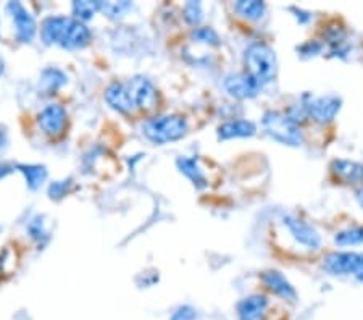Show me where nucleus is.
I'll list each match as a JSON object with an SVG mask.
<instances>
[{
	"label": "nucleus",
	"mask_w": 363,
	"mask_h": 320,
	"mask_svg": "<svg viewBox=\"0 0 363 320\" xmlns=\"http://www.w3.org/2000/svg\"><path fill=\"white\" fill-rule=\"evenodd\" d=\"M65 81L67 78L62 71L55 70V68H49V70H45L43 76H40L39 88L44 94H54L65 84Z\"/></svg>",
	"instance_id": "obj_18"
},
{
	"label": "nucleus",
	"mask_w": 363,
	"mask_h": 320,
	"mask_svg": "<svg viewBox=\"0 0 363 320\" xmlns=\"http://www.w3.org/2000/svg\"><path fill=\"white\" fill-rule=\"evenodd\" d=\"M304 105L312 120L325 125V123L333 122L336 118L341 111L342 100L336 94H326L320 95V98H312Z\"/></svg>",
	"instance_id": "obj_5"
},
{
	"label": "nucleus",
	"mask_w": 363,
	"mask_h": 320,
	"mask_svg": "<svg viewBox=\"0 0 363 320\" xmlns=\"http://www.w3.org/2000/svg\"><path fill=\"white\" fill-rule=\"evenodd\" d=\"M100 10V2H75L73 3V13L80 20H89Z\"/></svg>",
	"instance_id": "obj_22"
},
{
	"label": "nucleus",
	"mask_w": 363,
	"mask_h": 320,
	"mask_svg": "<svg viewBox=\"0 0 363 320\" xmlns=\"http://www.w3.org/2000/svg\"><path fill=\"white\" fill-rule=\"evenodd\" d=\"M178 167H179V170H181L187 178H189V180L192 181V185H194L196 188H199V190L205 188L207 178L204 175V172H202L199 162H197L196 159H189V157L178 159Z\"/></svg>",
	"instance_id": "obj_17"
},
{
	"label": "nucleus",
	"mask_w": 363,
	"mask_h": 320,
	"mask_svg": "<svg viewBox=\"0 0 363 320\" xmlns=\"http://www.w3.org/2000/svg\"><path fill=\"white\" fill-rule=\"evenodd\" d=\"M142 131L155 144H167L185 138L187 133V123L179 115H160L149 118L144 125Z\"/></svg>",
	"instance_id": "obj_3"
},
{
	"label": "nucleus",
	"mask_w": 363,
	"mask_h": 320,
	"mask_svg": "<svg viewBox=\"0 0 363 320\" xmlns=\"http://www.w3.org/2000/svg\"><path fill=\"white\" fill-rule=\"evenodd\" d=\"M261 123H264L266 133H268L271 138L277 139L278 143L292 146V148H297V146L304 143V136H302L301 128L286 113L270 111L265 113Z\"/></svg>",
	"instance_id": "obj_4"
},
{
	"label": "nucleus",
	"mask_w": 363,
	"mask_h": 320,
	"mask_svg": "<svg viewBox=\"0 0 363 320\" xmlns=\"http://www.w3.org/2000/svg\"><path fill=\"white\" fill-rule=\"evenodd\" d=\"M105 100L108 105L119 113L134 112V105L130 99V93L125 83H112L105 91Z\"/></svg>",
	"instance_id": "obj_14"
},
{
	"label": "nucleus",
	"mask_w": 363,
	"mask_h": 320,
	"mask_svg": "<svg viewBox=\"0 0 363 320\" xmlns=\"http://www.w3.org/2000/svg\"><path fill=\"white\" fill-rule=\"evenodd\" d=\"M257 126L249 120H233L223 123L218 128L220 139H233V138H249L254 136Z\"/></svg>",
	"instance_id": "obj_15"
},
{
	"label": "nucleus",
	"mask_w": 363,
	"mask_h": 320,
	"mask_svg": "<svg viewBox=\"0 0 363 320\" xmlns=\"http://www.w3.org/2000/svg\"><path fill=\"white\" fill-rule=\"evenodd\" d=\"M192 36H194V39L199 41V43H205V44H210V45H218L220 44L218 34L215 33V31L211 28H197L194 33H192Z\"/></svg>",
	"instance_id": "obj_25"
},
{
	"label": "nucleus",
	"mask_w": 363,
	"mask_h": 320,
	"mask_svg": "<svg viewBox=\"0 0 363 320\" xmlns=\"http://www.w3.org/2000/svg\"><path fill=\"white\" fill-rule=\"evenodd\" d=\"M298 52H301L304 57H314L316 54L321 52V44L315 43V41H310V43L301 45V47H298Z\"/></svg>",
	"instance_id": "obj_27"
},
{
	"label": "nucleus",
	"mask_w": 363,
	"mask_h": 320,
	"mask_svg": "<svg viewBox=\"0 0 363 320\" xmlns=\"http://www.w3.org/2000/svg\"><path fill=\"white\" fill-rule=\"evenodd\" d=\"M283 223L288 227L289 233H291L294 240L297 243L307 246L309 249H318L321 244V238L318 231L309 223L298 220L294 216H283Z\"/></svg>",
	"instance_id": "obj_7"
},
{
	"label": "nucleus",
	"mask_w": 363,
	"mask_h": 320,
	"mask_svg": "<svg viewBox=\"0 0 363 320\" xmlns=\"http://www.w3.org/2000/svg\"><path fill=\"white\" fill-rule=\"evenodd\" d=\"M234 8H236L241 16L254 21L260 20L265 13V3L257 2V0H250V2H244V0H242V2H237L236 5H234Z\"/></svg>",
	"instance_id": "obj_19"
},
{
	"label": "nucleus",
	"mask_w": 363,
	"mask_h": 320,
	"mask_svg": "<svg viewBox=\"0 0 363 320\" xmlns=\"http://www.w3.org/2000/svg\"><path fill=\"white\" fill-rule=\"evenodd\" d=\"M185 18L189 25H199L202 18H204V12L199 2H189L185 8Z\"/></svg>",
	"instance_id": "obj_24"
},
{
	"label": "nucleus",
	"mask_w": 363,
	"mask_h": 320,
	"mask_svg": "<svg viewBox=\"0 0 363 320\" xmlns=\"http://www.w3.org/2000/svg\"><path fill=\"white\" fill-rule=\"evenodd\" d=\"M331 172L339 180L346 183H355L363 180V165L351 160H334L331 163Z\"/></svg>",
	"instance_id": "obj_16"
},
{
	"label": "nucleus",
	"mask_w": 363,
	"mask_h": 320,
	"mask_svg": "<svg viewBox=\"0 0 363 320\" xmlns=\"http://www.w3.org/2000/svg\"><path fill=\"white\" fill-rule=\"evenodd\" d=\"M268 309V299L264 295H252L237 304L239 320H264Z\"/></svg>",
	"instance_id": "obj_12"
},
{
	"label": "nucleus",
	"mask_w": 363,
	"mask_h": 320,
	"mask_svg": "<svg viewBox=\"0 0 363 320\" xmlns=\"http://www.w3.org/2000/svg\"><path fill=\"white\" fill-rule=\"evenodd\" d=\"M196 310L192 309L191 306H181V308L174 310L169 320H196Z\"/></svg>",
	"instance_id": "obj_26"
},
{
	"label": "nucleus",
	"mask_w": 363,
	"mask_h": 320,
	"mask_svg": "<svg viewBox=\"0 0 363 320\" xmlns=\"http://www.w3.org/2000/svg\"><path fill=\"white\" fill-rule=\"evenodd\" d=\"M65 190H67V185L65 183H55L52 185V188H50V196H55V198H60V196L65 194Z\"/></svg>",
	"instance_id": "obj_28"
},
{
	"label": "nucleus",
	"mask_w": 363,
	"mask_h": 320,
	"mask_svg": "<svg viewBox=\"0 0 363 320\" xmlns=\"http://www.w3.org/2000/svg\"><path fill=\"white\" fill-rule=\"evenodd\" d=\"M246 73L259 83L261 88L274 80L278 71V60L274 50L265 43H254L244 52Z\"/></svg>",
	"instance_id": "obj_2"
},
{
	"label": "nucleus",
	"mask_w": 363,
	"mask_h": 320,
	"mask_svg": "<svg viewBox=\"0 0 363 320\" xmlns=\"http://www.w3.org/2000/svg\"><path fill=\"white\" fill-rule=\"evenodd\" d=\"M358 262L355 253H331L325 258L323 267L333 275H353Z\"/></svg>",
	"instance_id": "obj_10"
},
{
	"label": "nucleus",
	"mask_w": 363,
	"mask_h": 320,
	"mask_svg": "<svg viewBox=\"0 0 363 320\" xmlns=\"http://www.w3.org/2000/svg\"><path fill=\"white\" fill-rule=\"evenodd\" d=\"M334 241L339 246H353L363 243V227H353L347 228V230L339 231L334 236Z\"/></svg>",
	"instance_id": "obj_20"
},
{
	"label": "nucleus",
	"mask_w": 363,
	"mask_h": 320,
	"mask_svg": "<svg viewBox=\"0 0 363 320\" xmlns=\"http://www.w3.org/2000/svg\"><path fill=\"white\" fill-rule=\"evenodd\" d=\"M128 8H131L130 2H100V10H102L105 15L108 16H119L123 15Z\"/></svg>",
	"instance_id": "obj_23"
},
{
	"label": "nucleus",
	"mask_w": 363,
	"mask_h": 320,
	"mask_svg": "<svg viewBox=\"0 0 363 320\" xmlns=\"http://www.w3.org/2000/svg\"><path fill=\"white\" fill-rule=\"evenodd\" d=\"M357 201H358V204H360V207L363 209V190H360L357 193Z\"/></svg>",
	"instance_id": "obj_30"
},
{
	"label": "nucleus",
	"mask_w": 363,
	"mask_h": 320,
	"mask_svg": "<svg viewBox=\"0 0 363 320\" xmlns=\"http://www.w3.org/2000/svg\"><path fill=\"white\" fill-rule=\"evenodd\" d=\"M353 277H355L358 282L363 283V254H358V262H357L355 272H353Z\"/></svg>",
	"instance_id": "obj_29"
},
{
	"label": "nucleus",
	"mask_w": 363,
	"mask_h": 320,
	"mask_svg": "<svg viewBox=\"0 0 363 320\" xmlns=\"http://www.w3.org/2000/svg\"><path fill=\"white\" fill-rule=\"evenodd\" d=\"M45 44H57L63 49H81L89 44L91 31L84 23L67 16H50L43 25Z\"/></svg>",
	"instance_id": "obj_1"
},
{
	"label": "nucleus",
	"mask_w": 363,
	"mask_h": 320,
	"mask_svg": "<svg viewBox=\"0 0 363 320\" xmlns=\"http://www.w3.org/2000/svg\"><path fill=\"white\" fill-rule=\"evenodd\" d=\"M39 126L45 135L58 136L67 126V111L60 104H50L39 113Z\"/></svg>",
	"instance_id": "obj_9"
},
{
	"label": "nucleus",
	"mask_w": 363,
	"mask_h": 320,
	"mask_svg": "<svg viewBox=\"0 0 363 320\" xmlns=\"http://www.w3.org/2000/svg\"><path fill=\"white\" fill-rule=\"evenodd\" d=\"M224 88L233 98L236 99H250L255 98L261 89V86L257 83L254 78H250L247 73H237V75H229L224 81Z\"/></svg>",
	"instance_id": "obj_8"
},
{
	"label": "nucleus",
	"mask_w": 363,
	"mask_h": 320,
	"mask_svg": "<svg viewBox=\"0 0 363 320\" xmlns=\"http://www.w3.org/2000/svg\"><path fill=\"white\" fill-rule=\"evenodd\" d=\"M261 283L268 288L271 293L279 296V298L286 299V301H296L297 299V293L294 290V286L288 282V278L283 275L281 272L278 271H268L261 273Z\"/></svg>",
	"instance_id": "obj_11"
},
{
	"label": "nucleus",
	"mask_w": 363,
	"mask_h": 320,
	"mask_svg": "<svg viewBox=\"0 0 363 320\" xmlns=\"http://www.w3.org/2000/svg\"><path fill=\"white\" fill-rule=\"evenodd\" d=\"M126 88L128 93H130L131 102L134 105V111L136 108H139V111H152L155 105H157V89H155V86L147 78H132V80L126 83Z\"/></svg>",
	"instance_id": "obj_6"
},
{
	"label": "nucleus",
	"mask_w": 363,
	"mask_h": 320,
	"mask_svg": "<svg viewBox=\"0 0 363 320\" xmlns=\"http://www.w3.org/2000/svg\"><path fill=\"white\" fill-rule=\"evenodd\" d=\"M21 172L26 175L27 186H30L31 190H38L39 186L45 181V178H47V170L40 165L21 167Z\"/></svg>",
	"instance_id": "obj_21"
},
{
	"label": "nucleus",
	"mask_w": 363,
	"mask_h": 320,
	"mask_svg": "<svg viewBox=\"0 0 363 320\" xmlns=\"http://www.w3.org/2000/svg\"><path fill=\"white\" fill-rule=\"evenodd\" d=\"M8 8L12 10L13 21H15L18 39L23 41V43H30V41L34 38L36 33L34 18L31 16V13L27 12L25 7L20 5V3H12Z\"/></svg>",
	"instance_id": "obj_13"
}]
</instances>
